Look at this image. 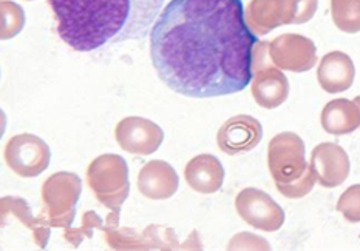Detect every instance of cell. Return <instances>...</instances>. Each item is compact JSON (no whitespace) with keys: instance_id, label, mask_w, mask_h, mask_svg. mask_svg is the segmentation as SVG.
Here are the masks:
<instances>
[{"instance_id":"1","label":"cell","mask_w":360,"mask_h":251,"mask_svg":"<svg viewBox=\"0 0 360 251\" xmlns=\"http://www.w3.org/2000/svg\"><path fill=\"white\" fill-rule=\"evenodd\" d=\"M241 0H172L150 33L160 79L186 97L231 96L252 82L258 43Z\"/></svg>"},{"instance_id":"2","label":"cell","mask_w":360,"mask_h":251,"mask_svg":"<svg viewBox=\"0 0 360 251\" xmlns=\"http://www.w3.org/2000/svg\"><path fill=\"white\" fill-rule=\"evenodd\" d=\"M59 37L75 51L141 41L158 20L164 0H49Z\"/></svg>"},{"instance_id":"3","label":"cell","mask_w":360,"mask_h":251,"mask_svg":"<svg viewBox=\"0 0 360 251\" xmlns=\"http://www.w3.org/2000/svg\"><path fill=\"white\" fill-rule=\"evenodd\" d=\"M319 0H250L246 22L255 36H264L281 25L309 22L317 11Z\"/></svg>"},{"instance_id":"4","label":"cell","mask_w":360,"mask_h":251,"mask_svg":"<svg viewBox=\"0 0 360 251\" xmlns=\"http://www.w3.org/2000/svg\"><path fill=\"white\" fill-rule=\"evenodd\" d=\"M87 182L104 207L112 213H120L130 194L127 162L118 154L99 156L87 168Z\"/></svg>"},{"instance_id":"5","label":"cell","mask_w":360,"mask_h":251,"mask_svg":"<svg viewBox=\"0 0 360 251\" xmlns=\"http://www.w3.org/2000/svg\"><path fill=\"white\" fill-rule=\"evenodd\" d=\"M82 194L81 177L70 171L54 172L42 185V216L51 226L68 229L76 217V205Z\"/></svg>"},{"instance_id":"6","label":"cell","mask_w":360,"mask_h":251,"mask_svg":"<svg viewBox=\"0 0 360 251\" xmlns=\"http://www.w3.org/2000/svg\"><path fill=\"white\" fill-rule=\"evenodd\" d=\"M250 91L257 105L266 109L278 108L289 96V81L269 56V42H258L252 57Z\"/></svg>"},{"instance_id":"7","label":"cell","mask_w":360,"mask_h":251,"mask_svg":"<svg viewBox=\"0 0 360 251\" xmlns=\"http://www.w3.org/2000/svg\"><path fill=\"white\" fill-rule=\"evenodd\" d=\"M307 150L303 139L292 131L274 136L268 145V167L276 184L299 179L307 171Z\"/></svg>"},{"instance_id":"8","label":"cell","mask_w":360,"mask_h":251,"mask_svg":"<svg viewBox=\"0 0 360 251\" xmlns=\"http://www.w3.org/2000/svg\"><path fill=\"white\" fill-rule=\"evenodd\" d=\"M4 159L18 176L37 177L49 168L51 150L44 139L30 133H22L8 140Z\"/></svg>"},{"instance_id":"9","label":"cell","mask_w":360,"mask_h":251,"mask_svg":"<svg viewBox=\"0 0 360 251\" xmlns=\"http://www.w3.org/2000/svg\"><path fill=\"white\" fill-rule=\"evenodd\" d=\"M240 217L255 230L274 233L285 224V211L268 193L258 188H245L236 199Z\"/></svg>"},{"instance_id":"10","label":"cell","mask_w":360,"mask_h":251,"mask_svg":"<svg viewBox=\"0 0 360 251\" xmlns=\"http://www.w3.org/2000/svg\"><path fill=\"white\" fill-rule=\"evenodd\" d=\"M269 56L274 65L283 72L307 73L317 64V48L311 39L286 33L269 42Z\"/></svg>"},{"instance_id":"11","label":"cell","mask_w":360,"mask_h":251,"mask_svg":"<svg viewBox=\"0 0 360 251\" xmlns=\"http://www.w3.org/2000/svg\"><path fill=\"white\" fill-rule=\"evenodd\" d=\"M115 137L124 151L136 156H148L161 147L164 131L158 123L144 117L130 116L116 125Z\"/></svg>"},{"instance_id":"12","label":"cell","mask_w":360,"mask_h":251,"mask_svg":"<svg viewBox=\"0 0 360 251\" xmlns=\"http://www.w3.org/2000/svg\"><path fill=\"white\" fill-rule=\"evenodd\" d=\"M263 127L260 121L248 114H238L226 121L217 135L220 150L229 156L248 153L262 142Z\"/></svg>"},{"instance_id":"13","label":"cell","mask_w":360,"mask_h":251,"mask_svg":"<svg viewBox=\"0 0 360 251\" xmlns=\"http://www.w3.org/2000/svg\"><path fill=\"white\" fill-rule=\"evenodd\" d=\"M309 165L317 184L325 188L340 186L349 176L351 163L347 151L334 142L319 144L311 153Z\"/></svg>"},{"instance_id":"14","label":"cell","mask_w":360,"mask_h":251,"mask_svg":"<svg viewBox=\"0 0 360 251\" xmlns=\"http://www.w3.org/2000/svg\"><path fill=\"white\" fill-rule=\"evenodd\" d=\"M179 177L175 168L166 161H150L141 168L138 188L141 194L153 201L170 199L178 191Z\"/></svg>"},{"instance_id":"15","label":"cell","mask_w":360,"mask_h":251,"mask_svg":"<svg viewBox=\"0 0 360 251\" xmlns=\"http://www.w3.org/2000/svg\"><path fill=\"white\" fill-rule=\"evenodd\" d=\"M356 67L347 53L331 51L320 60L317 81L322 90L330 94H339L349 90L354 83Z\"/></svg>"},{"instance_id":"16","label":"cell","mask_w":360,"mask_h":251,"mask_svg":"<svg viewBox=\"0 0 360 251\" xmlns=\"http://www.w3.org/2000/svg\"><path fill=\"white\" fill-rule=\"evenodd\" d=\"M186 182L200 194H214L224 182V168L212 154H200L189 161L184 170Z\"/></svg>"},{"instance_id":"17","label":"cell","mask_w":360,"mask_h":251,"mask_svg":"<svg viewBox=\"0 0 360 251\" xmlns=\"http://www.w3.org/2000/svg\"><path fill=\"white\" fill-rule=\"evenodd\" d=\"M322 128L333 136H345L360 127V102L357 99H334L320 114Z\"/></svg>"},{"instance_id":"18","label":"cell","mask_w":360,"mask_h":251,"mask_svg":"<svg viewBox=\"0 0 360 251\" xmlns=\"http://www.w3.org/2000/svg\"><path fill=\"white\" fill-rule=\"evenodd\" d=\"M0 207H2V224L6 222L8 217L19 219L23 225L28 226V229L33 231V238L37 247H46L53 226L46 221L45 216L41 215L39 217H34L33 213H31L28 202L22 198H15V196H6V198H2Z\"/></svg>"},{"instance_id":"19","label":"cell","mask_w":360,"mask_h":251,"mask_svg":"<svg viewBox=\"0 0 360 251\" xmlns=\"http://www.w3.org/2000/svg\"><path fill=\"white\" fill-rule=\"evenodd\" d=\"M334 25L347 34L360 31V0H331Z\"/></svg>"},{"instance_id":"20","label":"cell","mask_w":360,"mask_h":251,"mask_svg":"<svg viewBox=\"0 0 360 251\" xmlns=\"http://www.w3.org/2000/svg\"><path fill=\"white\" fill-rule=\"evenodd\" d=\"M0 8H2V39L6 41L20 33L25 25V14L18 4L6 2V0H4Z\"/></svg>"},{"instance_id":"21","label":"cell","mask_w":360,"mask_h":251,"mask_svg":"<svg viewBox=\"0 0 360 251\" xmlns=\"http://www.w3.org/2000/svg\"><path fill=\"white\" fill-rule=\"evenodd\" d=\"M317 184V179L314 171H312L311 165H308L307 171L303 175L292 180V182H286V184H276L277 190L285 196L288 199H302L304 196L309 194L312 191V188Z\"/></svg>"},{"instance_id":"22","label":"cell","mask_w":360,"mask_h":251,"mask_svg":"<svg viewBox=\"0 0 360 251\" xmlns=\"http://www.w3.org/2000/svg\"><path fill=\"white\" fill-rule=\"evenodd\" d=\"M93 229H104V224H103V219H101L95 211H87V213H84L82 216V225L81 229H65L64 233V238L70 244H73L75 248H77L81 245V242L85 238H91L93 236Z\"/></svg>"},{"instance_id":"23","label":"cell","mask_w":360,"mask_h":251,"mask_svg":"<svg viewBox=\"0 0 360 251\" xmlns=\"http://www.w3.org/2000/svg\"><path fill=\"white\" fill-rule=\"evenodd\" d=\"M338 211L351 224L360 222V184L351 185L338 201Z\"/></svg>"},{"instance_id":"24","label":"cell","mask_w":360,"mask_h":251,"mask_svg":"<svg viewBox=\"0 0 360 251\" xmlns=\"http://www.w3.org/2000/svg\"><path fill=\"white\" fill-rule=\"evenodd\" d=\"M241 248H252V250H269L268 242L264 239L255 236L250 233H240L231 240L229 250H241Z\"/></svg>"},{"instance_id":"25","label":"cell","mask_w":360,"mask_h":251,"mask_svg":"<svg viewBox=\"0 0 360 251\" xmlns=\"http://www.w3.org/2000/svg\"><path fill=\"white\" fill-rule=\"evenodd\" d=\"M356 99H357V100H359V102H360V96H357V97H356Z\"/></svg>"}]
</instances>
